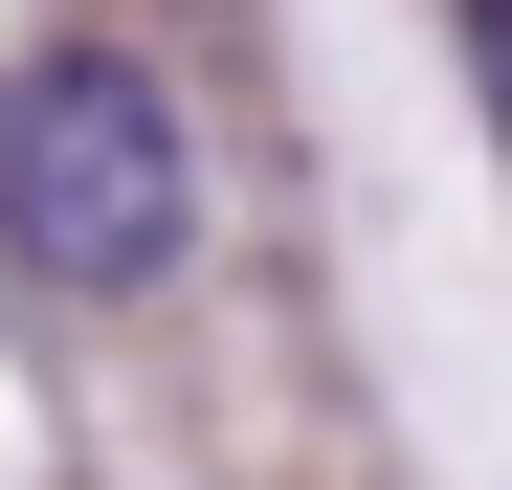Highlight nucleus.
Listing matches in <instances>:
<instances>
[{
  "label": "nucleus",
  "mask_w": 512,
  "mask_h": 490,
  "mask_svg": "<svg viewBox=\"0 0 512 490\" xmlns=\"http://www.w3.org/2000/svg\"><path fill=\"white\" fill-rule=\"evenodd\" d=\"M201 245V134L156 90L134 45H45L23 90H0V268L23 290H156Z\"/></svg>",
  "instance_id": "f257e3e1"
},
{
  "label": "nucleus",
  "mask_w": 512,
  "mask_h": 490,
  "mask_svg": "<svg viewBox=\"0 0 512 490\" xmlns=\"http://www.w3.org/2000/svg\"><path fill=\"white\" fill-rule=\"evenodd\" d=\"M468 90H490V134H512V0H468Z\"/></svg>",
  "instance_id": "f03ea898"
}]
</instances>
